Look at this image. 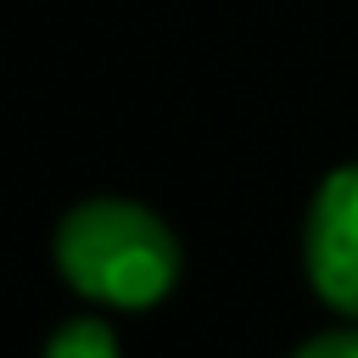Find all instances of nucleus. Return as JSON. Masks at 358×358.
Listing matches in <instances>:
<instances>
[{
  "label": "nucleus",
  "mask_w": 358,
  "mask_h": 358,
  "mask_svg": "<svg viewBox=\"0 0 358 358\" xmlns=\"http://www.w3.org/2000/svg\"><path fill=\"white\" fill-rule=\"evenodd\" d=\"M56 268L84 302L140 313L179 285L185 252L145 201L90 196L56 224Z\"/></svg>",
  "instance_id": "1"
},
{
  "label": "nucleus",
  "mask_w": 358,
  "mask_h": 358,
  "mask_svg": "<svg viewBox=\"0 0 358 358\" xmlns=\"http://www.w3.org/2000/svg\"><path fill=\"white\" fill-rule=\"evenodd\" d=\"M302 268L324 308L358 319V162L319 179L302 224Z\"/></svg>",
  "instance_id": "2"
},
{
  "label": "nucleus",
  "mask_w": 358,
  "mask_h": 358,
  "mask_svg": "<svg viewBox=\"0 0 358 358\" xmlns=\"http://www.w3.org/2000/svg\"><path fill=\"white\" fill-rule=\"evenodd\" d=\"M45 358H123V347L106 319H67L45 341Z\"/></svg>",
  "instance_id": "3"
},
{
  "label": "nucleus",
  "mask_w": 358,
  "mask_h": 358,
  "mask_svg": "<svg viewBox=\"0 0 358 358\" xmlns=\"http://www.w3.org/2000/svg\"><path fill=\"white\" fill-rule=\"evenodd\" d=\"M291 358H358V324H336V330H319L308 336Z\"/></svg>",
  "instance_id": "4"
}]
</instances>
